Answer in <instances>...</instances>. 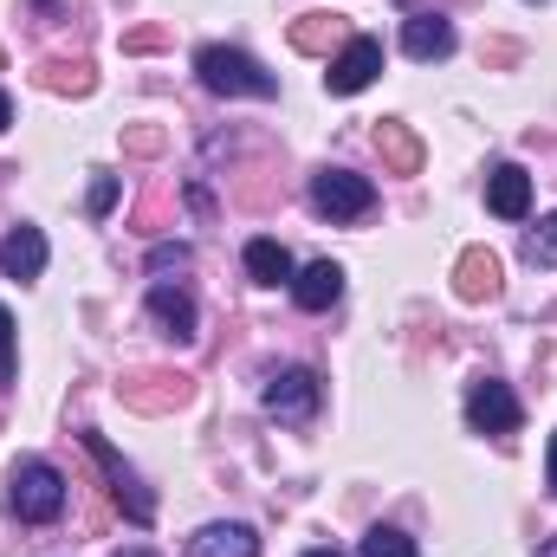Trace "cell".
<instances>
[{"instance_id":"cell-9","label":"cell","mask_w":557,"mask_h":557,"mask_svg":"<svg viewBox=\"0 0 557 557\" xmlns=\"http://www.w3.org/2000/svg\"><path fill=\"white\" fill-rule=\"evenodd\" d=\"M486 208H493L499 221H525V214H532V175H525L519 162H499V169L486 175Z\"/></svg>"},{"instance_id":"cell-15","label":"cell","mask_w":557,"mask_h":557,"mask_svg":"<svg viewBox=\"0 0 557 557\" xmlns=\"http://www.w3.org/2000/svg\"><path fill=\"white\" fill-rule=\"evenodd\" d=\"M247 278H253V285H292L298 267H292V253H285L278 240L260 234V240H247Z\"/></svg>"},{"instance_id":"cell-11","label":"cell","mask_w":557,"mask_h":557,"mask_svg":"<svg viewBox=\"0 0 557 557\" xmlns=\"http://www.w3.org/2000/svg\"><path fill=\"white\" fill-rule=\"evenodd\" d=\"M403 52L421 59V65L447 59V52H454V20H441V13H409V20H403Z\"/></svg>"},{"instance_id":"cell-10","label":"cell","mask_w":557,"mask_h":557,"mask_svg":"<svg viewBox=\"0 0 557 557\" xmlns=\"http://www.w3.org/2000/svg\"><path fill=\"white\" fill-rule=\"evenodd\" d=\"M149 318H156L162 337H175V344H195V331H201L195 298H188L182 285H149Z\"/></svg>"},{"instance_id":"cell-6","label":"cell","mask_w":557,"mask_h":557,"mask_svg":"<svg viewBox=\"0 0 557 557\" xmlns=\"http://www.w3.org/2000/svg\"><path fill=\"white\" fill-rule=\"evenodd\" d=\"M467 421L480 428V434H519V421H525V409H519V396L499 383V376H480L473 389H467Z\"/></svg>"},{"instance_id":"cell-23","label":"cell","mask_w":557,"mask_h":557,"mask_svg":"<svg viewBox=\"0 0 557 557\" xmlns=\"http://www.w3.org/2000/svg\"><path fill=\"white\" fill-rule=\"evenodd\" d=\"M7 124H13V104H7V91H0V131H7Z\"/></svg>"},{"instance_id":"cell-1","label":"cell","mask_w":557,"mask_h":557,"mask_svg":"<svg viewBox=\"0 0 557 557\" xmlns=\"http://www.w3.org/2000/svg\"><path fill=\"white\" fill-rule=\"evenodd\" d=\"M195 78L221 98H278V78L240 46H201L195 52Z\"/></svg>"},{"instance_id":"cell-14","label":"cell","mask_w":557,"mask_h":557,"mask_svg":"<svg viewBox=\"0 0 557 557\" xmlns=\"http://www.w3.org/2000/svg\"><path fill=\"white\" fill-rule=\"evenodd\" d=\"M188 557H260V532L253 525H201L188 539Z\"/></svg>"},{"instance_id":"cell-3","label":"cell","mask_w":557,"mask_h":557,"mask_svg":"<svg viewBox=\"0 0 557 557\" xmlns=\"http://www.w3.org/2000/svg\"><path fill=\"white\" fill-rule=\"evenodd\" d=\"M78 441H85V454L98 460V473H104L111 499L124 506V519H131V525H149V519H156V499H149V486L137 480V467H131V460H124V454H117V447H111V441L98 434V428H85Z\"/></svg>"},{"instance_id":"cell-13","label":"cell","mask_w":557,"mask_h":557,"mask_svg":"<svg viewBox=\"0 0 557 557\" xmlns=\"http://www.w3.org/2000/svg\"><path fill=\"white\" fill-rule=\"evenodd\" d=\"M292 298H298L305 311H331V305L344 298V267H337V260H311L305 273L292 278Z\"/></svg>"},{"instance_id":"cell-17","label":"cell","mask_w":557,"mask_h":557,"mask_svg":"<svg viewBox=\"0 0 557 557\" xmlns=\"http://www.w3.org/2000/svg\"><path fill=\"white\" fill-rule=\"evenodd\" d=\"M376 149H383V156H389L403 175H416V169H421V143L409 137L403 124H376Z\"/></svg>"},{"instance_id":"cell-26","label":"cell","mask_w":557,"mask_h":557,"mask_svg":"<svg viewBox=\"0 0 557 557\" xmlns=\"http://www.w3.org/2000/svg\"><path fill=\"white\" fill-rule=\"evenodd\" d=\"M539 557H557V539H545V545H539Z\"/></svg>"},{"instance_id":"cell-28","label":"cell","mask_w":557,"mask_h":557,"mask_svg":"<svg viewBox=\"0 0 557 557\" xmlns=\"http://www.w3.org/2000/svg\"><path fill=\"white\" fill-rule=\"evenodd\" d=\"M0 65H7V52H0Z\"/></svg>"},{"instance_id":"cell-16","label":"cell","mask_w":557,"mask_h":557,"mask_svg":"<svg viewBox=\"0 0 557 557\" xmlns=\"http://www.w3.org/2000/svg\"><path fill=\"white\" fill-rule=\"evenodd\" d=\"M337 39H344V20H337V13H305V20L292 26V46H298V52H331Z\"/></svg>"},{"instance_id":"cell-20","label":"cell","mask_w":557,"mask_h":557,"mask_svg":"<svg viewBox=\"0 0 557 557\" xmlns=\"http://www.w3.org/2000/svg\"><path fill=\"white\" fill-rule=\"evenodd\" d=\"M195 253L182 247V240H162V247H149V273H169V267H188Z\"/></svg>"},{"instance_id":"cell-27","label":"cell","mask_w":557,"mask_h":557,"mask_svg":"<svg viewBox=\"0 0 557 557\" xmlns=\"http://www.w3.org/2000/svg\"><path fill=\"white\" fill-rule=\"evenodd\" d=\"M305 557H344V552H305Z\"/></svg>"},{"instance_id":"cell-21","label":"cell","mask_w":557,"mask_h":557,"mask_svg":"<svg viewBox=\"0 0 557 557\" xmlns=\"http://www.w3.org/2000/svg\"><path fill=\"white\" fill-rule=\"evenodd\" d=\"M85 208H91V214L104 221V214L117 208V175H98V182H91V201H85Z\"/></svg>"},{"instance_id":"cell-4","label":"cell","mask_w":557,"mask_h":557,"mask_svg":"<svg viewBox=\"0 0 557 557\" xmlns=\"http://www.w3.org/2000/svg\"><path fill=\"white\" fill-rule=\"evenodd\" d=\"M311 208H318L324 221H363V214L376 208V188H370V175L318 169V175H311Z\"/></svg>"},{"instance_id":"cell-18","label":"cell","mask_w":557,"mask_h":557,"mask_svg":"<svg viewBox=\"0 0 557 557\" xmlns=\"http://www.w3.org/2000/svg\"><path fill=\"white\" fill-rule=\"evenodd\" d=\"M363 557H421V552H416V539H409V532L376 525V532H363Z\"/></svg>"},{"instance_id":"cell-24","label":"cell","mask_w":557,"mask_h":557,"mask_svg":"<svg viewBox=\"0 0 557 557\" xmlns=\"http://www.w3.org/2000/svg\"><path fill=\"white\" fill-rule=\"evenodd\" d=\"M117 557H156V552H143V545H124V552H117Z\"/></svg>"},{"instance_id":"cell-19","label":"cell","mask_w":557,"mask_h":557,"mask_svg":"<svg viewBox=\"0 0 557 557\" xmlns=\"http://www.w3.org/2000/svg\"><path fill=\"white\" fill-rule=\"evenodd\" d=\"M525 253H532V267H557V214L539 221V234L525 240Z\"/></svg>"},{"instance_id":"cell-5","label":"cell","mask_w":557,"mask_h":557,"mask_svg":"<svg viewBox=\"0 0 557 557\" xmlns=\"http://www.w3.org/2000/svg\"><path fill=\"white\" fill-rule=\"evenodd\" d=\"M376 72H383V39H344V52L331 59V72H324V91L331 98H357L363 85H376Z\"/></svg>"},{"instance_id":"cell-22","label":"cell","mask_w":557,"mask_h":557,"mask_svg":"<svg viewBox=\"0 0 557 557\" xmlns=\"http://www.w3.org/2000/svg\"><path fill=\"white\" fill-rule=\"evenodd\" d=\"M0 350H13V311L0 305Z\"/></svg>"},{"instance_id":"cell-25","label":"cell","mask_w":557,"mask_h":557,"mask_svg":"<svg viewBox=\"0 0 557 557\" xmlns=\"http://www.w3.org/2000/svg\"><path fill=\"white\" fill-rule=\"evenodd\" d=\"M552 493H557V434H552Z\"/></svg>"},{"instance_id":"cell-2","label":"cell","mask_w":557,"mask_h":557,"mask_svg":"<svg viewBox=\"0 0 557 557\" xmlns=\"http://www.w3.org/2000/svg\"><path fill=\"white\" fill-rule=\"evenodd\" d=\"M7 506L26 519V525H52L65 512V473L52 460H20L13 480H7Z\"/></svg>"},{"instance_id":"cell-7","label":"cell","mask_w":557,"mask_h":557,"mask_svg":"<svg viewBox=\"0 0 557 557\" xmlns=\"http://www.w3.org/2000/svg\"><path fill=\"white\" fill-rule=\"evenodd\" d=\"M318 370H305V363H292V370H273L267 376V416L278 421H311L318 416Z\"/></svg>"},{"instance_id":"cell-8","label":"cell","mask_w":557,"mask_h":557,"mask_svg":"<svg viewBox=\"0 0 557 557\" xmlns=\"http://www.w3.org/2000/svg\"><path fill=\"white\" fill-rule=\"evenodd\" d=\"M499 285H506L499 253H486V247H467V253H460V267H454V292H460L467 305H486V298H499Z\"/></svg>"},{"instance_id":"cell-12","label":"cell","mask_w":557,"mask_h":557,"mask_svg":"<svg viewBox=\"0 0 557 557\" xmlns=\"http://www.w3.org/2000/svg\"><path fill=\"white\" fill-rule=\"evenodd\" d=\"M0 273L7 278H39L46 273V234L39 227H7V240H0Z\"/></svg>"}]
</instances>
